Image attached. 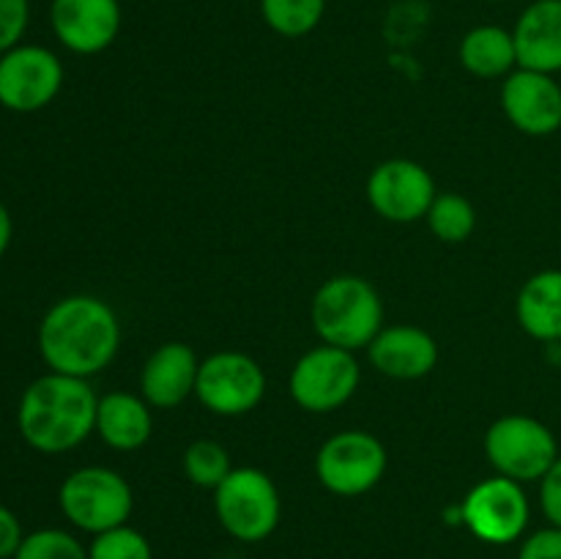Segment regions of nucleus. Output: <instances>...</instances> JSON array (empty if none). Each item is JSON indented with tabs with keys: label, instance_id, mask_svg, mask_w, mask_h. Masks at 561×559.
Here are the masks:
<instances>
[{
	"label": "nucleus",
	"instance_id": "nucleus-1",
	"mask_svg": "<svg viewBox=\"0 0 561 559\" xmlns=\"http://www.w3.org/2000/svg\"><path fill=\"white\" fill-rule=\"evenodd\" d=\"M121 323L113 307L91 294L55 301L38 327V351L53 373L91 378L115 360Z\"/></svg>",
	"mask_w": 561,
	"mask_h": 559
},
{
	"label": "nucleus",
	"instance_id": "nucleus-2",
	"mask_svg": "<svg viewBox=\"0 0 561 559\" xmlns=\"http://www.w3.org/2000/svg\"><path fill=\"white\" fill-rule=\"evenodd\" d=\"M96 406L88 378L49 370L22 392L16 425L36 453L60 455L80 447L96 431Z\"/></svg>",
	"mask_w": 561,
	"mask_h": 559
},
{
	"label": "nucleus",
	"instance_id": "nucleus-3",
	"mask_svg": "<svg viewBox=\"0 0 561 559\" xmlns=\"http://www.w3.org/2000/svg\"><path fill=\"white\" fill-rule=\"evenodd\" d=\"M312 327L327 345L367 349L383 329V301L370 280L337 274L312 296Z\"/></svg>",
	"mask_w": 561,
	"mask_h": 559
},
{
	"label": "nucleus",
	"instance_id": "nucleus-4",
	"mask_svg": "<svg viewBox=\"0 0 561 559\" xmlns=\"http://www.w3.org/2000/svg\"><path fill=\"white\" fill-rule=\"evenodd\" d=\"M214 510L222 529L239 543H261L283 518V499L266 471L239 466L214 488Z\"/></svg>",
	"mask_w": 561,
	"mask_h": 559
},
{
	"label": "nucleus",
	"instance_id": "nucleus-5",
	"mask_svg": "<svg viewBox=\"0 0 561 559\" xmlns=\"http://www.w3.org/2000/svg\"><path fill=\"white\" fill-rule=\"evenodd\" d=\"M58 504L71 526L88 535H99L129 521L135 493L126 477L115 469L82 466L60 482Z\"/></svg>",
	"mask_w": 561,
	"mask_h": 559
},
{
	"label": "nucleus",
	"instance_id": "nucleus-6",
	"mask_svg": "<svg viewBox=\"0 0 561 559\" xmlns=\"http://www.w3.org/2000/svg\"><path fill=\"white\" fill-rule=\"evenodd\" d=\"M485 455L496 475L524 486L546 477L557 464L559 444L546 422L526 414H507L488 427Z\"/></svg>",
	"mask_w": 561,
	"mask_h": 559
},
{
	"label": "nucleus",
	"instance_id": "nucleus-7",
	"mask_svg": "<svg viewBox=\"0 0 561 559\" xmlns=\"http://www.w3.org/2000/svg\"><path fill=\"white\" fill-rule=\"evenodd\" d=\"M359 362L354 351L337 345H318L301 354L290 370L288 389L299 409L329 414L354 398L359 389Z\"/></svg>",
	"mask_w": 561,
	"mask_h": 559
},
{
	"label": "nucleus",
	"instance_id": "nucleus-8",
	"mask_svg": "<svg viewBox=\"0 0 561 559\" xmlns=\"http://www.w3.org/2000/svg\"><path fill=\"white\" fill-rule=\"evenodd\" d=\"M387 475V449L367 431H340L321 444L316 477L334 497H362Z\"/></svg>",
	"mask_w": 561,
	"mask_h": 559
},
{
	"label": "nucleus",
	"instance_id": "nucleus-9",
	"mask_svg": "<svg viewBox=\"0 0 561 559\" xmlns=\"http://www.w3.org/2000/svg\"><path fill=\"white\" fill-rule=\"evenodd\" d=\"M460 513L477 540L488 543V546H510L524 537L531 507L520 482L496 475L477 482L466 493Z\"/></svg>",
	"mask_w": 561,
	"mask_h": 559
},
{
	"label": "nucleus",
	"instance_id": "nucleus-10",
	"mask_svg": "<svg viewBox=\"0 0 561 559\" xmlns=\"http://www.w3.org/2000/svg\"><path fill=\"white\" fill-rule=\"evenodd\" d=\"M197 400L217 417L250 414L266 395V373L241 351H217L201 360Z\"/></svg>",
	"mask_w": 561,
	"mask_h": 559
},
{
	"label": "nucleus",
	"instance_id": "nucleus-11",
	"mask_svg": "<svg viewBox=\"0 0 561 559\" xmlns=\"http://www.w3.org/2000/svg\"><path fill=\"white\" fill-rule=\"evenodd\" d=\"M64 88V64L42 44H16L0 55V104L11 113H38Z\"/></svg>",
	"mask_w": 561,
	"mask_h": 559
},
{
	"label": "nucleus",
	"instance_id": "nucleus-12",
	"mask_svg": "<svg viewBox=\"0 0 561 559\" xmlns=\"http://www.w3.org/2000/svg\"><path fill=\"white\" fill-rule=\"evenodd\" d=\"M436 181L414 159H387L367 179V201L378 217L409 225L425 219L436 201Z\"/></svg>",
	"mask_w": 561,
	"mask_h": 559
},
{
	"label": "nucleus",
	"instance_id": "nucleus-13",
	"mask_svg": "<svg viewBox=\"0 0 561 559\" xmlns=\"http://www.w3.org/2000/svg\"><path fill=\"white\" fill-rule=\"evenodd\" d=\"M118 0H53L49 25L55 38L75 55H99L121 33Z\"/></svg>",
	"mask_w": 561,
	"mask_h": 559
},
{
	"label": "nucleus",
	"instance_id": "nucleus-14",
	"mask_svg": "<svg viewBox=\"0 0 561 559\" xmlns=\"http://www.w3.org/2000/svg\"><path fill=\"white\" fill-rule=\"evenodd\" d=\"M502 110L524 135H553L561 129V85L542 71H513L502 82Z\"/></svg>",
	"mask_w": 561,
	"mask_h": 559
},
{
	"label": "nucleus",
	"instance_id": "nucleus-15",
	"mask_svg": "<svg viewBox=\"0 0 561 559\" xmlns=\"http://www.w3.org/2000/svg\"><path fill=\"white\" fill-rule=\"evenodd\" d=\"M370 362L381 376L398 381L425 378L438 365V343L431 332L414 323H392L376 334L370 345Z\"/></svg>",
	"mask_w": 561,
	"mask_h": 559
},
{
	"label": "nucleus",
	"instance_id": "nucleus-16",
	"mask_svg": "<svg viewBox=\"0 0 561 559\" xmlns=\"http://www.w3.org/2000/svg\"><path fill=\"white\" fill-rule=\"evenodd\" d=\"M201 360L186 343H162L146 360L140 373V395L151 409H175L195 395Z\"/></svg>",
	"mask_w": 561,
	"mask_h": 559
},
{
	"label": "nucleus",
	"instance_id": "nucleus-17",
	"mask_svg": "<svg viewBox=\"0 0 561 559\" xmlns=\"http://www.w3.org/2000/svg\"><path fill=\"white\" fill-rule=\"evenodd\" d=\"M518 69L561 71V0H535L513 27Z\"/></svg>",
	"mask_w": 561,
	"mask_h": 559
},
{
	"label": "nucleus",
	"instance_id": "nucleus-18",
	"mask_svg": "<svg viewBox=\"0 0 561 559\" xmlns=\"http://www.w3.org/2000/svg\"><path fill=\"white\" fill-rule=\"evenodd\" d=\"M96 433L107 447L135 453L146 447L153 433L151 406L142 395L107 392L96 406Z\"/></svg>",
	"mask_w": 561,
	"mask_h": 559
},
{
	"label": "nucleus",
	"instance_id": "nucleus-19",
	"mask_svg": "<svg viewBox=\"0 0 561 559\" xmlns=\"http://www.w3.org/2000/svg\"><path fill=\"white\" fill-rule=\"evenodd\" d=\"M515 316L529 338L542 343L561 340V269L531 274L518 290Z\"/></svg>",
	"mask_w": 561,
	"mask_h": 559
},
{
	"label": "nucleus",
	"instance_id": "nucleus-20",
	"mask_svg": "<svg viewBox=\"0 0 561 559\" xmlns=\"http://www.w3.org/2000/svg\"><path fill=\"white\" fill-rule=\"evenodd\" d=\"M460 64L480 80H499L518 66L513 31L502 25H477L460 42Z\"/></svg>",
	"mask_w": 561,
	"mask_h": 559
},
{
	"label": "nucleus",
	"instance_id": "nucleus-21",
	"mask_svg": "<svg viewBox=\"0 0 561 559\" xmlns=\"http://www.w3.org/2000/svg\"><path fill=\"white\" fill-rule=\"evenodd\" d=\"M261 14L279 36L301 38L321 25L327 0H261Z\"/></svg>",
	"mask_w": 561,
	"mask_h": 559
},
{
	"label": "nucleus",
	"instance_id": "nucleus-22",
	"mask_svg": "<svg viewBox=\"0 0 561 559\" xmlns=\"http://www.w3.org/2000/svg\"><path fill=\"white\" fill-rule=\"evenodd\" d=\"M425 219L433 236L438 241H447V244H460L477 228L474 206H471L469 197L458 195V192H442V195H436Z\"/></svg>",
	"mask_w": 561,
	"mask_h": 559
},
{
	"label": "nucleus",
	"instance_id": "nucleus-23",
	"mask_svg": "<svg viewBox=\"0 0 561 559\" xmlns=\"http://www.w3.org/2000/svg\"><path fill=\"white\" fill-rule=\"evenodd\" d=\"M230 471H233V464H230L228 449L214 438H197L184 449V475L195 486L214 491Z\"/></svg>",
	"mask_w": 561,
	"mask_h": 559
},
{
	"label": "nucleus",
	"instance_id": "nucleus-24",
	"mask_svg": "<svg viewBox=\"0 0 561 559\" xmlns=\"http://www.w3.org/2000/svg\"><path fill=\"white\" fill-rule=\"evenodd\" d=\"M88 559H153V548L140 529L124 524L93 535Z\"/></svg>",
	"mask_w": 561,
	"mask_h": 559
},
{
	"label": "nucleus",
	"instance_id": "nucleus-25",
	"mask_svg": "<svg viewBox=\"0 0 561 559\" xmlns=\"http://www.w3.org/2000/svg\"><path fill=\"white\" fill-rule=\"evenodd\" d=\"M14 559H88V548L66 529H36L25 535Z\"/></svg>",
	"mask_w": 561,
	"mask_h": 559
},
{
	"label": "nucleus",
	"instance_id": "nucleus-26",
	"mask_svg": "<svg viewBox=\"0 0 561 559\" xmlns=\"http://www.w3.org/2000/svg\"><path fill=\"white\" fill-rule=\"evenodd\" d=\"M31 22V0H0V55L25 36Z\"/></svg>",
	"mask_w": 561,
	"mask_h": 559
},
{
	"label": "nucleus",
	"instance_id": "nucleus-27",
	"mask_svg": "<svg viewBox=\"0 0 561 559\" xmlns=\"http://www.w3.org/2000/svg\"><path fill=\"white\" fill-rule=\"evenodd\" d=\"M518 559H561V529L559 526H546L537 529L520 543Z\"/></svg>",
	"mask_w": 561,
	"mask_h": 559
},
{
	"label": "nucleus",
	"instance_id": "nucleus-28",
	"mask_svg": "<svg viewBox=\"0 0 561 559\" xmlns=\"http://www.w3.org/2000/svg\"><path fill=\"white\" fill-rule=\"evenodd\" d=\"M540 507L551 526L561 529V455L540 480Z\"/></svg>",
	"mask_w": 561,
	"mask_h": 559
},
{
	"label": "nucleus",
	"instance_id": "nucleus-29",
	"mask_svg": "<svg viewBox=\"0 0 561 559\" xmlns=\"http://www.w3.org/2000/svg\"><path fill=\"white\" fill-rule=\"evenodd\" d=\"M22 540H25V532H22L20 518L14 515V510L0 504V559H14Z\"/></svg>",
	"mask_w": 561,
	"mask_h": 559
},
{
	"label": "nucleus",
	"instance_id": "nucleus-30",
	"mask_svg": "<svg viewBox=\"0 0 561 559\" xmlns=\"http://www.w3.org/2000/svg\"><path fill=\"white\" fill-rule=\"evenodd\" d=\"M11 236H14V223H11L9 208H5L3 203H0V258H3L5 250H9Z\"/></svg>",
	"mask_w": 561,
	"mask_h": 559
},
{
	"label": "nucleus",
	"instance_id": "nucleus-31",
	"mask_svg": "<svg viewBox=\"0 0 561 559\" xmlns=\"http://www.w3.org/2000/svg\"><path fill=\"white\" fill-rule=\"evenodd\" d=\"M491 3H504V0H491Z\"/></svg>",
	"mask_w": 561,
	"mask_h": 559
},
{
	"label": "nucleus",
	"instance_id": "nucleus-32",
	"mask_svg": "<svg viewBox=\"0 0 561 559\" xmlns=\"http://www.w3.org/2000/svg\"><path fill=\"white\" fill-rule=\"evenodd\" d=\"M228 559H239V557H228Z\"/></svg>",
	"mask_w": 561,
	"mask_h": 559
}]
</instances>
